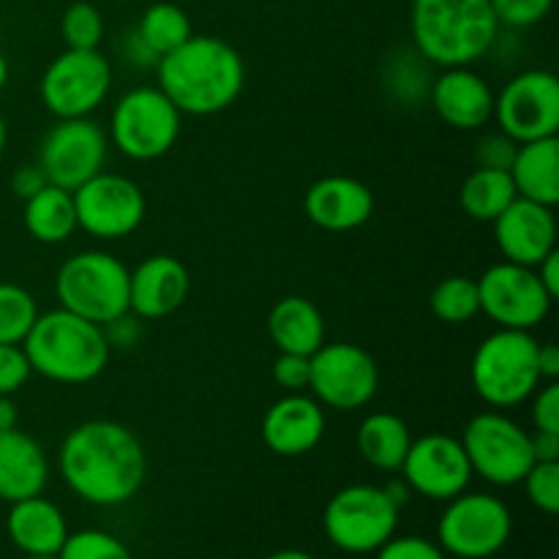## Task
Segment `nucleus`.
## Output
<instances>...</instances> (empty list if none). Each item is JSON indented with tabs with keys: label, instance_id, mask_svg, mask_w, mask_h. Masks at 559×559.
Returning <instances> with one entry per match:
<instances>
[{
	"label": "nucleus",
	"instance_id": "nucleus-1",
	"mask_svg": "<svg viewBox=\"0 0 559 559\" xmlns=\"http://www.w3.org/2000/svg\"><path fill=\"white\" fill-rule=\"evenodd\" d=\"M66 486L91 506H123L147 475L145 445L118 420H85L66 435L58 453Z\"/></svg>",
	"mask_w": 559,
	"mask_h": 559
},
{
	"label": "nucleus",
	"instance_id": "nucleus-2",
	"mask_svg": "<svg viewBox=\"0 0 559 559\" xmlns=\"http://www.w3.org/2000/svg\"><path fill=\"white\" fill-rule=\"evenodd\" d=\"M156 76L180 115L207 118L238 102L246 85V63L224 38L191 36L158 60Z\"/></svg>",
	"mask_w": 559,
	"mask_h": 559
},
{
	"label": "nucleus",
	"instance_id": "nucleus-3",
	"mask_svg": "<svg viewBox=\"0 0 559 559\" xmlns=\"http://www.w3.org/2000/svg\"><path fill=\"white\" fill-rule=\"evenodd\" d=\"M491 0H413V47L440 69L473 66L486 58L500 36Z\"/></svg>",
	"mask_w": 559,
	"mask_h": 559
},
{
	"label": "nucleus",
	"instance_id": "nucleus-4",
	"mask_svg": "<svg viewBox=\"0 0 559 559\" xmlns=\"http://www.w3.org/2000/svg\"><path fill=\"white\" fill-rule=\"evenodd\" d=\"M22 349L36 374L60 385L93 382L107 369L109 355H112L102 325L63 306L36 317L31 333L22 342Z\"/></svg>",
	"mask_w": 559,
	"mask_h": 559
},
{
	"label": "nucleus",
	"instance_id": "nucleus-5",
	"mask_svg": "<svg viewBox=\"0 0 559 559\" xmlns=\"http://www.w3.org/2000/svg\"><path fill=\"white\" fill-rule=\"evenodd\" d=\"M469 377L475 393L489 407H519L544 382L538 371V342L530 331L497 328L475 349Z\"/></svg>",
	"mask_w": 559,
	"mask_h": 559
},
{
	"label": "nucleus",
	"instance_id": "nucleus-6",
	"mask_svg": "<svg viewBox=\"0 0 559 559\" xmlns=\"http://www.w3.org/2000/svg\"><path fill=\"white\" fill-rule=\"evenodd\" d=\"M129 273L109 251H80L58 267L55 295L63 309L104 325L129 311Z\"/></svg>",
	"mask_w": 559,
	"mask_h": 559
},
{
	"label": "nucleus",
	"instance_id": "nucleus-7",
	"mask_svg": "<svg viewBox=\"0 0 559 559\" xmlns=\"http://www.w3.org/2000/svg\"><path fill=\"white\" fill-rule=\"evenodd\" d=\"M180 120L183 115L162 87H134L109 115V142L131 162H156L178 142Z\"/></svg>",
	"mask_w": 559,
	"mask_h": 559
},
{
	"label": "nucleus",
	"instance_id": "nucleus-8",
	"mask_svg": "<svg viewBox=\"0 0 559 559\" xmlns=\"http://www.w3.org/2000/svg\"><path fill=\"white\" fill-rule=\"evenodd\" d=\"M402 508L388 497L385 486L355 484L336 491L322 513V527L336 549L369 555L393 538Z\"/></svg>",
	"mask_w": 559,
	"mask_h": 559
},
{
	"label": "nucleus",
	"instance_id": "nucleus-9",
	"mask_svg": "<svg viewBox=\"0 0 559 559\" xmlns=\"http://www.w3.org/2000/svg\"><path fill=\"white\" fill-rule=\"evenodd\" d=\"M513 519L506 502L486 491H462L448 500L437 524V538L445 555L459 559H489L511 540Z\"/></svg>",
	"mask_w": 559,
	"mask_h": 559
},
{
	"label": "nucleus",
	"instance_id": "nucleus-10",
	"mask_svg": "<svg viewBox=\"0 0 559 559\" xmlns=\"http://www.w3.org/2000/svg\"><path fill=\"white\" fill-rule=\"evenodd\" d=\"M462 445L473 475H480L486 484L516 486L535 464L530 431L500 409L475 415L464 426Z\"/></svg>",
	"mask_w": 559,
	"mask_h": 559
},
{
	"label": "nucleus",
	"instance_id": "nucleus-11",
	"mask_svg": "<svg viewBox=\"0 0 559 559\" xmlns=\"http://www.w3.org/2000/svg\"><path fill=\"white\" fill-rule=\"evenodd\" d=\"M112 66L98 49H66L44 69L41 104L58 120L91 118L109 96Z\"/></svg>",
	"mask_w": 559,
	"mask_h": 559
},
{
	"label": "nucleus",
	"instance_id": "nucleus-12",
	"mask_svg": "<svg viewBox=\"0 0 559 559\" xmlns=\"http://www.w3.org/2000/svg\"><path fill=\"white\" fill-rule=\"evenodd\" d=\"M309 391L322 407L355 413L377 396L380 369L364 347L349 342L322 344L311 355Z\"/></svg>",
	"mask_w": 559,
	"mask_h": 559
},
{
	"label": "nucleus",
	"instance_id": "nucleus-13",
	"mask_svg": "<svg viewBox=\"0 0 559 559\" xmlns=\"http://www.w3.org/2000/svg\"><path fill=\"white\" fill-rule=\"evenodd\" d=\"M71 194H74L76 227L96 240L129 238L145 222V194L126 175L102 169Z\"/></svg>",
	"mask_w": 559,
	"mask_h": 559
},
{
	"label": "nucleus",
	"instance_id": "nucleus-14",
	"mask_svg": "<svg viewBox=\"0 0 559 559\" xmlns=\"http://www.w3.org/2000/svg\"><path fill=\"white\" fill-rule=\"evenodd\" d=\"M475 284H478L480 311L491 322H497V328L533 333V328H538L549 317L551 304H555V298L535 276V267L508 260L486 267L484 276Z\"/></svg>",
	"mask_w": 559,
	"mask_h": 559
},
{
	"label": "nucleus",
	"instance_id": "nucleus-15",
	"mask_svg": "<svg viewBox=\"0 0 559 559\" xmlns=\"http://www.w3.org/2000/svg\"><path fill=\"white\" fill-rule=\"evenodd\" d=\"M495 120L502 134L522 142L557 136L559 80L551 71H522L495 96Z\"/></svg>",
	"mask_w": 559,
	"mask_h": 559
},
{
	"label": "nucleus",
	"instance_id": "nucleus-16",
	"mask_svg": "<svg viewBox=\"0 0 559 559\" xmlns=\"http://www.w3.org/2000/svg\"><path fill=\"white\" fill-rule=\"evenodd\" d=\"M109 140L91 118L58 120L44 134L38 147V167L52 186L76 191L107 164Z\"/></svg>",
	"mask_w": 559,
	"mask_h": 559
},
{
	"label": "nucleus",
	"instance_id": "nucleus-17",
	"mask_svg": "<svg viewBox=\"0 0 559 559\" xmlns=\"http://www.w3.org/2000/svg\"><path fill=\"white\" fill-rule=\"evenodd\" d=\"M399 473L409 491L437 502L459 497L462 491H467L469 480H473V467H469L462 440L440 435V431L413 440Z\"/></svg>",
	"mask_w": 559,
	"mask_h": 559
},
{
	"label": "nucleus",
	"instance_id": "nucleus-18",
	"mask_svg": "<svg viewBox=\"0 0 559 559\" xmlns=\"http://www.w3.org/2000/svg\"><path fill=\"white\" fill-rule=\"evenodd\" d=\"M491 224L497 249L508 262L535 267L557 249V216L549 205L516 197Z\"/></svg>",
	"mask_w": 559,
	"mask_h": 559
},
{
	"label": "nucleus",
	"instance_id": "nucleus-19",
	"mask_svg": "<svg viewBox=\"0 0 559 559\" xmlns=\"http://www.w3.org/2000/svg\"><path fill=\"white\" fill-rule=\"evenodd\" d=\"M429 102L437 118L456 131H478L495 118V91L473 66L442 69L431 82Z\"/></svg>",
	"mask_w": 559,
	"mask_h": 559
},
{
	"label": "nucleus",
	"instance_id": "nucleus-20",
	"mask_svg": "<svg viewBox=\"0 0 559 559\" xmlns=\"http://www.w3.org/2000/svg\"><path fill=\"white\" fill-rule=\"evenodd\" d=\"M189 267L169 254H153L129 273V311L140 320H164L189 300Z\"/></svg>",
	"mask_w": 559,
	"mask_h": 559
},
{
	"label": "nucleus",
	"instance_id": "nucleus-21",
	"mask_svg": "<svg viewBox=\"0 0 559 559\" xmlns=\"http://www.w3.org/2000/svg\"><path fill=\"white\" fill-rule=\"evenodd\" d=\"M325 435V409L314 396L287 393L273 402L262 418V440L276 456H306Z\"/></svg>",
	"mask_w": 559,
	"mask_h": 559
},
{
	"label": "nucleus",
	"instance_id": "nucleus-22",
	"mask_svg": "<svg viewBox=\"0 0 559 559\" xmlns=\"http://www.w3.org/2000/svg\"><path fill=\"white\" fill-rule=\"evenodd\" d=\"M304 211L314 227L325 233H349L364 227L374 213V194L369 186L349 175H328L309 186Z\"/></svg>",
	"mask_w": 559,
	"mask_h": 559
},
{
	"label": "nucleus",
	"instance_id": "nucleus-23",
	"mask_svg": "<svg viewBox=\"0 0 559 559\" xmlns=\"http://www.w3.org/2000/svg\"><path fill=\"white\" fill-rule=\"evenodd\" d=\"M49 480L44 448L20 429L0 431V500L20 502L41 495Z\"/></svg>",
	"mask_w": 559,
	"mask_h": 559
},
{
	"label": "nucleus",
	"instance_id": "nucleus-24",
	"mask_svg": "<svg viewBox=\"0 0 559 559\" xmlns=\"http://www.w3.org/2000/svg\"><path fill=\"white\" fill-rule=\"evenodd\" d=\"M5 530H9L11 544L22 555H58L69 538L66 516L55 502L44 500L41 495L11 502Z\"/></svg>",
	"mask_w": 559,
	"mask_h": 559
},
{
	"label": "nucleus",
	"instance_id": "nucleus-25",
	"mask_svg": "<svg viewBox=\"0 0 559 559\" xmlns=\"http://www.w3.org/2000/svg\"><path fill=\"white\" fill-rule=\"evenodd\" d=\"M267 333L278 353L314 355L325 344V317L309 298L287 295L267 314Z\"/></svg>",
	"mask_w": 559,
	"mask_h": 559
},
{
	"label": "nucleus",
	"instance_id": "nucleus-26",
	"mask_svg": "<svg viewBox=\"0 0 559 559\" xmlns=\"http://www.w3.org/2000/svg\"><path fill=\"white\" fill-rule=\"evenodd\" d=\"M508 173L519 197L555 207L559 202V136L522 142Z\"/></svg>",
	"mask_w": 559,
	"mask_h": 559
},
{
	"label": "nucleus",
	"instance_id": "nucleus-27",
	"mask_svg": "<svg viewBox=\"0 0 559 559\" xmlns=\"http://www.w3.org/2000/svg\"><path fill=\"white\" fill-rule=\"evenodd\" d=\"M358 453L382 473H399L413 435H409L407 420L399 418L396 413H371L366 415L364 424L358 426Z\"/></svg>",
	"mask_w": 559,
	"mask_h": 559
},
{
	"label": "nucleus",
	"instance_id": "nucleus-28",
	"mask_svg": "<svg viewBox=\"0 0 559 559\" xmlns=\"http://www.w3.org/2000/svg\"><path fill=\"white\" fill-rule=\"evenodd\" d=\"M22 222H25L27 235L38 243H63L76 233V211H74V194L60 186L47 183L38 194L25 200V211H22Z\"/></svg>",
	"mask_w": 559,
	"mask_h": 559
},
{
	"label": "nucleus",
	"instance_id": "nucleus-29",
	"mask_svg": "<svg viewBox=\"0 0 559 559\" xmlns=\"http://www.w3.org/2000/svg\"><path fill=\"white\" fill-rule=\"evenodd\" d=\"M431 82H435L431 63L415 47L396 49L382 63V87L402 107H420L429 102Z\"/></svg>",
	"mask_w": 559,
	"mask_h": 559
},
{
	"label": "nucleus",
	"instance_id": "nucleus-30",
	"mask_svg": "<svg viewBox=\"0 0 559 559\" xmlns=\"http://www.w3.org/2000/svg\"><path fill=\"white\" fill-rule=\"evenodd\" d=\"M516 186H513L511 173L506 169H486L478 167L464 178L459 202L462 211L475 222H495L513 200H516Z\"/></svg>",
	"mask_w": 559,
	"mask_h": 559
},
{
	"label": "nucleus",
	"instance_id": "nucleus-31",
	"mask_svg": "<svg viewBox=\"0 0 559 559\" xmlns=\"http://www.w3.org/2000/svg\"><path fill=\"white\" fill-rule=\"evenodd\" d=\"M136 33L145 38V44L158 58L169 55L194 36L189 14L178 3H167V0L151 3L142 11L140 22H136Z\"/></svg>",
	"mask_w": 559,
	"mask_h": 559
},
{
	"label": "nucleus",
	"instance_id": "nucleus-32",
	"mask_svg": "<svg viewBox=\"0 0 559 559\" xmlns=\"http://www.w3.org/2000/svg\"><path fill=\"white\" fill-rule=\"evenodd\" d=\"M429 304L437 320L448 322V325H464L480 314L478 284L467 276L442 278L431 293Z\"/></svg>",
	"mask_w": 559,
	"mask_h": 559
},
{
	"label": "nucleus",
	"instance_id": "nucleus-33",
	"mask_svg": "<svg viewBox=\"0 0 559 559\" xmlns=\"http://www.w3.org/2000/svg\"><path fill=\"white\" fill-rule=\"evenodd\" d=\"M41 314L36 298L25 287L0 282V344H22Z\"/></svg>",
	"mask_w": 559,
	"mask_h": 559
},
{
	"label": "nucleus",
	"instance_id": "nucleus-34",
	"mask_svg": "<svg viewBox=\"0 0 559 559\" xmlns=\"http://www.w3.org/2000/svg\"><path fill=\"white\" fill-rule=\"evenodd\" d=\"M66 49H98L104 38V16L91 0H74L60 16Z\"/></svg>",
	"mask_w": 559,
	"mask_h": 559
},
{
	"label": "nucleus",
	"instance_id": "nucleus-35",
	"mask_svg": "<svg viewBox=\"0 0 559 559\" xmlns=\"http://www.w3.org/2000/svg\"><path fill=\"white\" fill-rule=\"evenodd\" d=\"M58 559H134L126 549L123 540L115 535L102 533V530H80V533L66 538L63 549L58 551Z\"/></svg>",
	"mask_w": 559,
	"mask_h": 559
},
{
	"label": "nucleus",
	"instance_id": "nucleus-36",
	"mask_svg": "<svg viewBox=\"0 0 559 559\" xmlns=\"http://www.w3.org/2000/svg\"><path fill=\"white\" fill-rule=\"evenodd\" d=\"M530 502L555 516L559 511V462H535L522 478Z\"/></svg>",
	"mask_w": 559,
	"mask_h": 559
},
{
	"label": "nucleus",
	"instance_id": "nucleus-37",
	"mask_svg": "<svg viewBox=\"0 0 559 559\" xmlns=\"http://www.w3.org/2000/svg\"><path fill=\"white\" fill-rule=\"evenodd\" d=\"M555 0H491L497 22L513 31H524L549 16Z\"/></svg>",
	"mask_w": 559,
	"mask_h": 559
},
{
	"label": "nucleus",
	"instance_id": "nucleus-38",
	"mask_svg": "<svg viewBox=\"0 0 559 559\" xmlns=\"http://www.w3.org/2000/svg\"><path fill=\"white\" fill-rule=\"evenodd\" d=\"M31 374V360L22 344H0V396H14Z\"/></svg>",
	"mask_w": 559,
	"mask_h": 559
},
{
	"label": "nucleus",
	"instance_id": "nucleus-39",
	"mask_svg": "<svg viewBox=\"0 0 559 559\" xmlns=\"http://www.w3.org/2000/svg\"><path fill=\"white\" fill-rule=\"evenodd\" d=\"M311 355H293V353H278L273 360V380L278 388L287 393H304L309 391L311 380Z\"/></svg>",
	"mask_w": 559,
	"mask_h": 559
},
{
	"label": "nucleus",
	"instance_id": "nucleus-40",
	"mask_svg": "<svg viewBox=\"0 0 559 559\" xmlns=\"http://www.w3.org/2000/svg\"><path fill=\"white\" fill-rule=\"evenodd\" d=\"M519 142L511 140L502 131H491V134H484L478 140V151H475V162L478 167L486 169H511L513 158H516Z\"/></svg>",
	"mask_w": 559,
	"mask_h": 559
},
{
	"label": "nucleus",
	"instance_id": "nucleus-41",
	"mask_svg": "<svg viewBox=\"0 0 559 559\" xmlns=\"http://www.w3.org/2000/svg\"><path fill=\"white\" fill-rule=\"evenodd\" d=\"M377 559H448L445 551L431 540L407 535V538H391L377 549Z\"/></svg>",
	"mask_w": 559,
	"mask_h": 559
},
{
	"label": "nucleus",
	"instance_id": "nucleus-42",
	"mask_svg": "<svg viewBox=\"0 0 559 559\" xmlns=\"http://www.w3.org/2000/svg\"><path fill=\"white\" fill-rule=\"evenodd\" d=\"M142 322L134 311H123L115 320L104 322L102 331L107 338L109 349H134L142 338Z\"/></svg>",
	"mask_w": 559,
	"mask_h": 559
},
{
	"label": "nucleus",
	"instance_id": "nucleus-43",
	"mask_svg": "<svg viewBox=\"0 0 559 559\" xmlns=\"http://www.w3.org/2000/svg\"><path fill=\"white\" fill-rule=\"evenodd\" d=\"M533 424L538 431H555L559 435V385L557 380L546 382L533 396Z\"/></svg>",
	"mask_w": 559,
	"mask_h": 559
},
{
	"label": "nucleus",
	"instance_id": "nucleus-44",
	"mask_svg": "<svg viewBox=\"0 0 559 559\" xmlns=\"http://www.w3.org/2000/svg\"><path fill=\"white\" fill-rule=\"evenodd\" d=\"M47 183H49L47 175L41 173L38 164H25V167H20L14 175H11V191H14L22 202L31 200L33 194H38Z\"/></svg>",
	"mask_w": 559,
	"mask_h": 559
},
{
	"label": "nucleus",
	"instance_id": "nucleus-45",
	"mask_svg": "<svg viewBox=\"0 0 559 559\" xmlns=\"http://www.w3.org/2000/svg\"><path fill=\"white\" fill-rule=\"evenodd\" d=\"M123 55L134 69H156L158 60H162L151 47H147L145 38L136 33V27L134 31H129V36L123 38Z\"/></svg>",
	"mask_w": 559,
	"mask_h": 559
},
{
	"label": "nucleus",
	"instance_id": "nucleus-46",
	"mask_svg": "<svg viewBox=\"0 0 559 559\" xmlns=\"http://www.w3.org/2000/svg\"><path fill=\"white\" fill-rule=\"evenodd\" d=\"M535 462H559V435L555 431H530Z\"/></svg>",
	"mask_w": 559,
	"mask_h": 559
},
{
	"label": "nucleus",
	"instance_id": "nucleus-47",
	"mask_svg": "<svg viewBox=\"0 0 559 559\" xmlns=\"http://www.w3.org/2000/svg\"><path fill=\"white\" fill-rule=\"evenodd\" d=\"M535 276L540 278L546 293L557 300L559 298V251L557 249L551 251V254H546L544 260L535 265Z\"/></svg>",
	"mask_w": 559,
	"mask_h": 559
},
{
	"label": "nucleus",
	"instance_id": "nucleus-48",
	"mask_svg": "<svg viewBox=\"0 0 559 559\" xmlns=\"http://www.w3.org/2000/svg\"><path fill=\"white\" fill-rule=\"evenodd\" d=\"M538 371L540 380L551 382L559 377V347L555 342L538 344Z\"/></svg>",
	"mask_w": 559,
	"mask_h": 559
},
{
	"label": "nucleus",
	"instance_id": "nucleus-49",
	"mask_svg": "<svg viewBox=\"0 0 559 559\" xmlns=\"http://www.w3.org/2000/svg\"><path fill=\"white\" fill-rule=\"evenodd\" d=\"M16 404L11 402V396H0V431L16 429Z\"/></svg>",
	"mask_w": 559,
	"mask_h": 559
},
{
	"label": "nucleus",
	"instance_id": "nucleus-50",
	"mask_svg": "<svg viewBox=\"0 0 559 559\" xmlns=\"http://www.w3.org/2000/svg\"><path fill=\"white\" fill-rule=\"evenodd\" d=\"M385 491H388V497H391V500L396 502L399 508H404L409 502V486L404 484V478L402 480H391V484L385 486Z\"/></svg>",
	"mask_w": 559,
	"mask_h": 559
},
{
	"label": "nucleus",
	"instance_id": "nucleus-51",
	"mask_svg": "<svg viewBox=\"0 0 559 559\" xmlns=\"http://www.w3.org/2000/svg\"><path fill=\"white\" fill-rule=\"evenodd\" d=\"M265 559H314L309 555V551H298V549H282L276 551V555L265 557Z\"/></svg>",
	"mask_w": 559,
	"mask_h": 559
},
{
	"label": "nucleus",
	"instance_id": "nucleus-52",
	"mask_svg": "<svg viewBox=\"0 0 559 559\" xmlns=\"http://www.w3.org/2000/svg\"><path fill=\"white\" fill-rule=\"evenodd\" d=\"M9 74H11V69H9V60H5V55L0 52V91H3V87H5V82H9Z\"/></svg>",
	"mask_w": 559,
	"mask_h": 559
},
{
	"label": "nucleus",
	"instance_id": "nucleus-53",
	"mask_svg": "<svg viewBox=\"0 0 559 559\" xmlns=\"http://www.w3.org/2000/svg\"><path fill=\"white\" fill-rule=\"evenodd\" d=\"M5 140H9V129H5V118L3 112H0V156H3L5 151Z\"/></svg>",
	"mask_w": 559,
	"mask_h": 559
},
{
	"label": "nucleus",
	"instance_id": "nucleus-54",
	"mask_svg": "<svg viewBox=\"0 0 559 559\" xmlns=\"http://www.w3.org/2000/svg\"><path fill=\"white\" fill-rule=\"evenodd\" d=\"M25 559H58V555H25Z\"/></svg>",
	"mask_w": 559,
	"mask_h": 559
},
{
	"label": "nucleus",
	"instance_id": "nucleus-55",
	"mask_svg": "<svg viewBox=\"0 0 559 559\" xmlns=\"http://www.w3.org/2000/svg\"><path fill=\"white\" fill-rule=\"evenodd\" d=\"M123 3H129V0H123Z\"/></svg>",
	"mask_w": 559,
	"mask_h": 559
}]
</instances>
